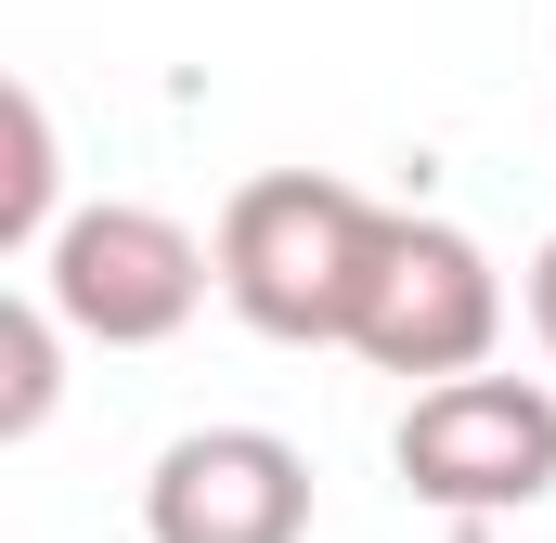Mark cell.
<instances>
[{
    "mask_svg": "<svg viewBox=\"0 0 556 543\" xmlns=\"http://www.w3.org/2000/svg\"><path fill=\"white\" fill-rule=\"evenodd\" d=\"M389 207L324 181V168H273L220 207V298L285 337V350H350V311H363V272H376Z\"/></svg>",
    "mask_w": 556,
    "mask_h": 543,
    "instance_id": "1",
    "label": "cell"
},
{
    "mask_svg": "<svg viewBox=\"0 0 556 543\" xmlns=\"http://www.w3.org/2000/svg\"><path fill=\"white\" fill-rule=\"evenodd\" d=\"M220 285V247H194L168 207H65L52 247H39V298L65 311V337H104V350H168Z\"/></svg>",
    "mask_w": 556,
    "mask_h": 543,
    "instance_id": "2",
    "label": "cell"
},
{
    "mask_svg": "<svg viewBox=\"0 0 556 543\" xmlns=\"http://www.w3.org/2000/svg\"><path fill=\"white\" fill-rule=\"evenodd\" d=\"M492 337H505V272L479 260V233L389 207L376 272H363V311H350V350H363L376 376H427V389H440V376H479Z\"/></svg>",
    "mask_w": 556,
    "mask_h": 543,
    "instance_id": "3",
    "label": "cell"
},
{
    "mask_svg": "<svg viewBox=\"0 0 556 543\" xmlns=\"http://www.w3.org/2000/svg\"><path fill=\"white\" fill-rule=\"evenodd\" d=\"M389 453H402L415 505H453V518L544 505L556 492V389H531V376H440V389H415Z\"/></svg>",
    "mask_w": 556,
    "mask_h": 543,
    "instance_id": "4",
    "label": "cell"
},
{
    "mask_svg": "<svg viewBox=\"0 0 556 543\" xmlns=\"http://www.w3.org/2000/svg\"><path fill=\"white\" fill-rule=\"evenodd\" d=\"M142 543H311V453L273 427H181L142 479Z\"/></svg>",
    "mask_w": 556,
    "mask_h": 543,
    "instance_id": "5",
    "label": "cell"
},
{
    "mask_svg": "<svg viewBox=\"0 0 556 543\" xmlns=\"http://www.w3.org/2000/svg\"><path fill=\"white\" fill-rule=\"evenodd\" d=\"M52 181H65V168H52V104H39V91H13V168H0V247H26V260L52 247V220H65V207H52Z\"/></svg>",
    "mask_w": 556,
    "mask_h": 543,
    "instance_id": "6",
    "label": "cell"
},
{
    "mask_svg": "<svg viewBox=\"0 0 556 543\" xmlns=\"http://www.w3.org/2000/svg\"><path fill=\"white\" fill-rule=\"evenodd\" d=\"M52 298L26 285L13 311H0V363H13V389H0V440H39V414H52Z\"/></svg>",
    "mask_w": 556,
    "mask_h": 543,
    "instance_id": "7",
    "label": "cell"
},
{
    "mask_svg": "<svg viewBox=\"0 0 556 543\" xmlns=\"http://www.w3.org/2000/svg\"><path fill=\"white\" fill-rule=\"evenodd\" d=\"M531 337L556 350V233H544V260H531Z\"/></svg>",
    "mask_w": 556,
    "mask_h": 543,
    "instance_id": "8",
    "label": "cell"
}]
</instances>
